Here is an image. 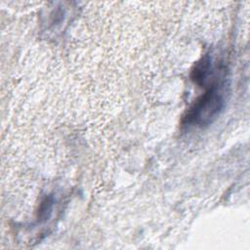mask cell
I'll return each mask as SVG.
<instances>
[{
  "instance_id": "1",
  "label": "cell",
  "mask_w": 250,
  "mask_h": 250,
  "mask_svg": "<svg viewBox=\"0 0 250 250\" xmlns=\"http://www.w3.org/2000/svg\"><path fill=\"white\" fill-rule=\"evenodd\" d=\"M228 87L225 76L216 77L186 111L182 120L183 124L203 127L213 123L226 106Z\"/></svg>"
},
{
  "instance_id": "2",
  "label": "cell",
  "mask_w": 250,
  "mask_h": 250,
  "mask_svg": "<svg viewBox=\"0 0 250 250\" xmlns=\"http://www.w3.org/2000/svg\"><path fill=\"white\" fill-rule=\"evenodd\" d=\"M212 73V59L208 54L204 55L191 70V79L198 85H204Z\"/></svg>"
},
{
  "instance_id": "3",
  "label": "cell",
  "mask_w": 250,
  "mask_h": 250,
  "mask_svg": "<svg viewBox=\"0 0 250 250\" xmlns=\"http://www.w3.org/2000/svg\"><path fill=\"white\" fill-rule=\"evenodd\" d=\"M53 206H54V197L52 195H46L40 205L39 209L37 211V221L39 223L46 222L49 220L53 213Z\"/></svg>"
}]
</instances>
